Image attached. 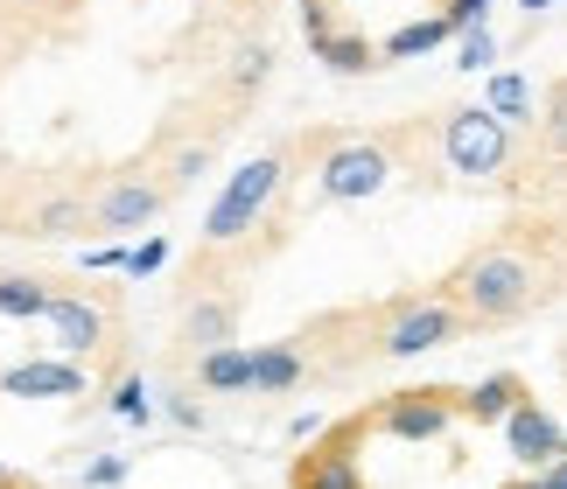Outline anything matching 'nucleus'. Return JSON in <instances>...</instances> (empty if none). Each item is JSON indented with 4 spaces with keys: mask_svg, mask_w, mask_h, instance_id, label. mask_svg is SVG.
Listing matches in <instances>:
<instances>
[{
    "mask_svg": "<svg viewBox=\"0 0 567 489\" xmlns=\"http://www.w3.org/2000/svg\"><path fill=\"white\" fill-rule=\"evenodd\" d=\"M434 294H442V301H449L470 329L526 322L539 301H554V294H547V273H539V266L518 252L505 231L484 238V245H470V252L455 259L442 280H434Z\"/></svg>",
    "mask_w": 567,
    "mask_h": 489,
    "instance_id": "nucleus-1",
    "label": "nucleus"
},
{
    "mask_svg": "<svg viewBox=\"0 0 567 489\" xmlns=\"http://www.w3.org/2000/svg\"><path fill=\"white\" fill-rule=\"evenodd\" d=\"M56 301H50V329H56V350L63 357H84L99 371H120L126 357V301L120 287H99V280H71V273H50Z\"/></svg>",
    "mask_w": 567,
    "mask_h": 489,
    "instance_id": "nucleus-2",
    "label": "nucleus"
},
{
    "mask_svg": "<svg viewBox=\"0 0 567 489\" xmlns=\"http://www.w3.org/2000/svg\"><path fill=\"white\" fill-rule=\"evenodd\" d=\"M442 168L455 183H512L518 133L491 105H449L442 113Z\"/></svg>",
    "mask_w": 567,
    "mask_h": 489,
    "instance_id": "nucleus-3",
    "label": "nucleus"
},
{
    "mask_svg": "<svg viewBox=\"0 0 567 489\" xmlns=\"http://www.w3.org/2000/svg\"><path fill=\"white\" fill-rule=\"evenodd\" d=\"M84 183H92V225H99V238H134L141 225H162V210L176 204L168 183L147 162L84 168Z\"/></svg>",
    "mask_w": 567,
    "mask_h": 489,
    "instance_id": "nucleus-4",
    "label": "nucleus"
},
{
    "mask_svg": "<svg viewBox=\"0 0 567 489\" xmlns=\"http://www.w3.org/2000/svg\"><path fill=\"white\" fill-rule=\"evenodd\" d=\"M400 162H392V147L372 133H322V162H316V183L330 204H364V196H379Z\"/></svg>",
    "mask_w": 567,
    "mask_h": 489,
    "instance_id": "nucleus-5",
    "label": "nucleus"
},
{
    "mask_svg": "<svg viewBox=\"0 0 567 489\" xmlns=\"http://www.w3.org/2000/svg\"><path fill=\"white\" fill-rule=\"evenodd\" d=\"M238 315H246V294H238V287H210V294H189V301L176 308V350H168V357H176V371L217 357V350H231Z\"/></svg>",
    "mask_w": 567,
    "mask_h": 489,
    "instance_id": "nucleus-6",
    "label": "nucleus"
},
{
    "mask_svg": "<svg viewBox=\"0 0 567 489\" xmlns=\"http://www.w3.org/2000/svg\"><path fill=\"white\" fill-rule=\"evenodd\" d=\"M463 419V392L455 385H413V392H385L372 406V427L400 434V440H442Z\"/></svg>",
    "mask_w": 567,
    "mask_h": 489,
    "instance_id": "nucleus-7",
    "label": "nucleus"
},
{
    "mask_svg": "<svg viewBox=\"0 0 567 489\" xmlns=\"http://www.w3.org/2000/svg\"><path fill=\"white\" fill-rule=\"evenodd\" d=\"M364 434H372V406L351 413V419H337V427L295 461V489H364L358 448H351V440H364Z\"/></svg>",
    "mask_w": 567,
    "mask_h": 489,
    "instance_id": "nucleus-8",
    "label": "nucleus"
},
{
    "mask_svg": "<svg viewBox=\"0 0 567 489\" xmlns=\"http://www.w3.org/2000/svg\"><path fill=\"white\" fill-rule=\"evenodd\" d=\"M267 77H274V50H267V35H259V42H231V56L204 77V98H210L225 119H238V113H252V98L267 92Z\"/></svg>",
    "mask_w": 567,
    "mask_h": 489,
    "instance_id": "nucleus-9",
    "label": "nucleus"
},
{
    "mask_svg": "<svg viewBox=\"0 0 567 489\" xmlns=\"http://www.w3.org/2000/svg\"><path fill=\"white\" fill-rule=\"evenodd\" d=\"M505 448H512V461H526V476H539V469H554V461L567 455V434H560V419L539 406V398H526V406L505 419Z\"/></svg>",
    "mask_w": 567,
    "mask_h": 489,
    "instance_id": "nucleus-10",
    "label": "nucleus"
},
{
    "mask_svg": "<svg viewBox=\"0 0 567 489\" xmlns=\"http://www.w3.org/2000/svg\"><path fill=\"white\" fill-rule=\"evenodd\" d=\"M533 168L547 175V183H567V77H554V84H547V98H539Z\"/></svg>",
    "mask_w": 567,
    "mask_h": 489,
    "instance_id": "nucleus-11",
    "label": "nucleus"
},
{
    "mask_svg": "<svg viewBox=\"0 0 567 489\" xmlns=\"http://www.w3.org/2000/svg\"><path fill=\"white\" fill-rule=\"evenodd\" d=\"M526 377L518 371H497V377H484V385H470L463 392V419H476V427H505V419L526 406Z\"/></svg>",
    "mask_w": 567,
    "mask_h": 489,
    "instance_id": "nucleus-12",
    "label": "nucleus"
},
{
    "mask_svg": "<svg viewBox=\"0 0 567 489\" xmlns=\"http://www.w3.org/2000/svg\"><path fill=\"white\" fill-rule=\"evenodd\" d=\"M309 56H322V71H337V77H372L385 63V50L372 35H358V29H337V35L309 42Z\"/></svg>",
    "mask_w": 567,
    "mask_h": 489,
    "instance_id": "nucleus-13",
    "label": "nucleus"
},
{
    "mask_svg": "<svg viewBox=\"0 0 567 489\" xmlns=\"http://www.w3.org/2000/svg\"><path fill=\"white\" fill-rule=\"evenodd\" d=\"M309 357H301L295 343H267V350H252V392H301L309 385Z\"/></svg>",
    "mask_w": 567,
    "mask_h": 489,
    "instance_id": "nucleus-14",
    "label": "nucleus"
},
{
    "mask_svg": "<svg viewBox=\"0 0 567 489\" xmlns=\"http://www.w3.org/2000/svg\"><path fill=\"white\" fill-rule=\"evenodd\" d=\"M56 287L50 273H0V315L8 322H50Z\"/></svg>",
    "mask_w": 567,
    "mask_h": 489,
    "instance_id": "nucleus-15",
    "label": "nucleus"
},
{
    "mask_svg": "<svg viewBox=\"0 0 567 489\" xmlns=\"http://www.w3.org/2000/svg\"><path fill=\"white\" fill-rule=\"evenodd\" d=\"M0 392H21V398H71V392H84V371H71V364H21V371H0Z\"/></svg>",
    "mask_w": 567,
    "mask_h": 489,
    "instance_id": "nucleus-16",
    "label": "nucleus"
},
{
    "mask_svg": "<svg viewBox=\"0 0 567 489\" xmlns=\"http://www.w3.org/2000/svg\"><path fill=\"white\" fill-rule=\"evenodd\" d=\"M189 385L196 392H252V350H217V357L189 364Z\"/></svg>",
    "mask_w": 567,
    "mask_h": 489,
    "instance_id": "nucleus-17",
    "label": "nucleus"
},
{
    "mask_svg": "<svg viewBox=\"0 0 567 489\" xmlns=\"http://www.w3.org/2000/svg\"><path fill=\"white\" fill-rule=\"evenodd\" d=\"M42 21H50V8H42V0H35V8H0V77H8L14 63L35 50Z\"/></svg>",
    "mask_w": 567,
    "mask_h": 489,
    "instance_id": "nucleus-18",
    "label": "nucleus"
},
{
    "mask_svg": "<svg viewBox=\"0 0 567 489\" xmlns=\"http://www.w3.org/2000/svg\"><path fill=\"white\" fill-rule=\"evenodd\" d=\"M449 35H455L449 21H442V14H427V21H406V29H392L379 50H385V63H400V56H427V50H442Z\"/></svg>",
    "mask_w": 567,
    "mask_h": 489,
    "instance_id": "nucleus-19",
    "label": "nucleus"
},
{
    "mask_svg": "<svg viewBox=\"0 0 567 489\" xmlns=\"http://www.w3.org/2000/svg\"><path fill=\"white\" fill-rule=\"evenodd\" d=\"M484 105H491V113L505 119L512 133H526V126H539V113H533V84H526V77H512V71H505V77L491 84V98H484Z\"/></svg>",
    "mask_w": 567,
    "mask_h": 489,
    "instance_id": "nucleus-20",
    "label": "nucleus"
},
{
    "mask_svg": "<svg viewBox=\"0 0 567 489\" xmlns=\"http://www.w3.org/2000/svg\"><path fill=\"white\" fill-rule=\"evenodd\" d=\"M343 21H337V0H301V35L322 42V35H337Z\"/></svg>",
    "mask_w": 567,
    "mask_h": 489,
    "instance_id": "nucleus-21",
    "label": "nucleus"
},
{
    "mask_svg": "<svg viewBox=\"0 0 567 489\" xmlns=\"http://www.w3.org/2000/svg\"><path fill=\"white\" fill-rule=\"evenodd\" d=\"M484 14H491V0H442V21L455 35H470V29H484Z\"/></svg>",
    "mask_w": 567,
    "mask_h": 489,
    "instance_id": "nucleus-22",
    "label": "nucleus"
},
{
    "mask_svg": "<svg viewBox=\"0 0 567 489\" xmlns=\"http://www.w3.org/2000/svg\"><path fill=\"white\" fill-rule=\"evenodd\" d=\"M113 413H120V419H147V392H141V377H120V385H113Z\"/></svg>",
    "mask_w": 567,
    "mask_h": 489,
    "instance_id": "nucleus-23",
    "label": "nucleus"
},
{
    "mask_svg": "<svg viewBox=\"0 0 567 489\" xmlns=\"http://www.w3.org/2000/svg\"><path fill=\"white\" fill-rule=\"evenodd\" d=\"M491 56H497V42H491V29H470V35H463V56H455V63H463V71H484Z\"/></svg>",
    "mask_w": 567,
    "mask_h": 489,
    "instance_id": "nucleus-24",
    "label": "nucleus"
},
{
    "mask_svg": "<svg viewBox=\"0 0 567 489\" xmlns=\"http://www.w3.org/2000/svg\"><path fill=\"white\" fill-rule=\"evenodd\" d=\"M168 413H176V427H204V406L189 392H168Z\"/></svg>",
    "mask_w": 567,
    "mask_h": 489,
    "instance_id": "nucleus-25",
    "label": "nucleus"
},
{
    "mask_svg": "<svg viewBox=\"0 0 567 489\" xmlns=\"http://www.w3.org/2000/svg\"><path fill=\"white\" fill-rule=\"evenodd\" d=\"M155 266H162V245H141V252H126V273H155Z\"/></svg>",
    "mask_w": 567,
    "mask_h": 489,
    "instance_id": "nucleus-26",
    "label": "nucleus"
},
{
    "mask_svg": "<svg viewBox=\"0 0 567 489\" xmlns=\"http://www.w3.org/2000/svg\"><path fill=\"white\" fill-rule=\"evenodd\" d=\"M539 489H567V455L554 461V469H539Z\"/></svg>",
    "mask_w": 567,
    "mask_h": 489,
    "instance_id": "nucleus-27",
    "label": "nucleus"
}]
</instances>
